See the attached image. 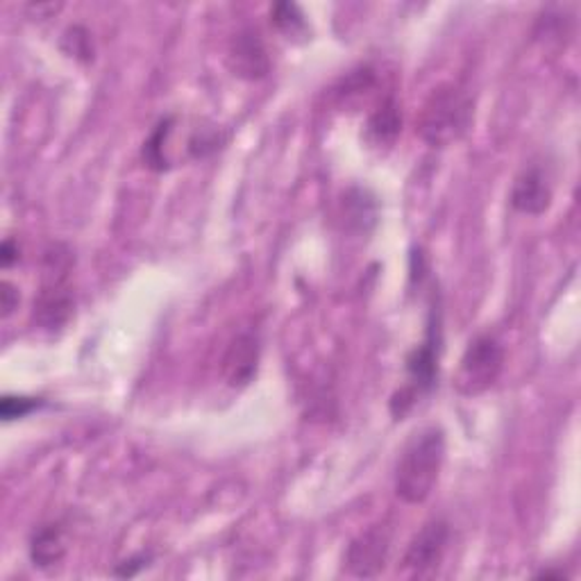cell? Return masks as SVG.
Here are the masks:
<instances>
[{
	"mask_svg": "<svg viewBox=\"0 0 581 581\" xmlns=\"http://www.w3.org/2000/svg\"><path fill=\"white\" fill-rule=\"evenodd\" d=\"M446 461V432L438 425L409 438L396 465V495L407 505H423L438 484Z\"/></svg>",
	"mask_w": 581,
	"mask_h": 581,
	"instance_id": "cell-1",
	"label": "cell"
},
{
	"mask_svg": "<svg viewBox=\"0 0 581 581\" xmlns=\"http://www.w3.org/2000/svg\"><path fill=\"white\" fill-rule=\"evenodd\" d=\"M470 125H473V98L455 82L434 87L416 119L419 136L432 148L457 144Z\"/></svg>",
	"mask_w": 581,
	"mask_h": 581,
	"instance_id": "cell-2",
	"label": "cell"
},
{
	"mask_svg": "<svg viewBox=\"0 0 581 581\" xmlns=\"http://www.w3.org/2000/svg\"><path fill=\"white\" fill-rule=\"evenodd\" d=\"M75 257L64 243H50L41 262V289L35 298V320L44 329H60L73 314L71 270Z\"/></svg>",
	"mask_w": 581,
	"mask_h": 581,
	"instance_id": "cell-3",
	"label": "cell"
},
{
	"mask_svg": "<svg viewBox=\"0 0 581 581\" xmlns=\"http://www.w3.org/2000/svg\"><path fill=\"white\" fill-rule=\"evenodd\" d=\"M440 339H443L440 337V310L432 307L427 337L416 350H411V354L407 356V384L391 400V413L396 419H402L404 413L419 402V398L425 396L434 386L438 377Z\"/></svg>",
	"mask_w": 581,
	"mask_h": 581,
	"instance_id": "cell-4",
	"label": "cell"
},
{
	"mask_svg": "<svg viewBox=\"0 0 581 581\" xmlns=\"http://www.w3.org/2000/svg\"><path fill=\"white\" fill-rule=\"evenodd\" d=\"M505 368V348L495 337L480 335L468 343L459 371L455 375V389L465 396L475 398L486 394L491 386L500 379Z\"/></svg>",
	"mask_w": 581,
	"mask_h": 581,
	"instance_id": "cell-5",
	"label": "cell"
},
{
	"mask_svg": "<svg viewBox=\"0 0 581 581\" xmlns=\"http://www.w3.org/2000/svg\"><path fill=\"white\" fill-rule=\"evenodd\" d=\"M450 538V524L440 518H434L423 524V530L411 538L404 557L402 570L411 577H429L446 557Z\"/></svg>",
	"mask_w": 581,
	"mask_h": 581,
	"instance_id": "cell-6",
	"label": "cell"
},
{
	"mask_svg": "<svg viewBox=\"0 0 581 581\" xmlns=\"http://www.w3.org/2000/svg\"><path fill=\"white\" fill-rule=\"evenodd\" d=\"M391 552V528L373 524L366 532L359 534L346 552V570L354 577H377Z\"/></svg>",
	"mask_w": 581,
	"mask_h": 581,
	"instance_id": "cell-7",
	"label": "cell"
},
{
	"mask_svg": "<svg viewBox=\"0 0 581 581\" xmlns=\"http://www.w3.org/2000/svg\"><path fill=\"white\" fill-rule=\"evenodd\" d=\"M228 69L234 77L245 82L264 80L270 73V60L266 46L253 27L237 33L228 46Z\"/></svg>",
	"mask_w": 581,
	"mask_h": 581,
	"instance_id": "cell-8",
	"label": "cell"
},
{
	"mask_svg": "<svg viewBox=\"0 0 581 581\" xmlns=\"http://www.w3.org/2000/svg\"><path fill=\"white\" fill-rule=\"evenodd\" d=\"M259 354L262 346L255 331H241L230 341L223 354V377L232 389H243L253 382L259 366Z\"/></svg>",
	"mask_w": 581,
	"mask_h": 581,
	"instance_id": "cell-9",
	"label": "cell"
},
{
	"mask_svg": "<svg viewBox=\"0 0 581 581\" xmlns=\"http://www.w3.org/2000/svg\"><path fill=\"white\" fill-rule=\"evenodd\" d=\"M511 207L516 211L538 216L549 209L552 205V184L541 166H530L524 169L511 189Z\"/></svg>",
	"mask_w": 581,
	"mask_h": 581,
	"instance_id": "cell-10",
	"label": "cell"
},
{
	"mask_svg": "<svg viewBox=\"0 0 581 581\" xmlns=\"http://www.w3.org/2000/svg\"><path fill=\"white\" fill-rule=\"evenodd\" d=\"M66 555V536L60 522H48L33 534L31 538V561L35 568L58 566Z\"/></svg>",
	"mask_w": 581,
	"mask_h": 581,
	"instance_id": "cell-11",
	"label": "cell"
},
{
	"mask_svg": "<svg viewBox=\"0 0 581 581\" xmlns=\"http://www.w3.org/2000/svg\"><path fill=\"white\" fill-rule=\"evenodd\" d=\"M402 130V119H400V109L394 98H386L375 112L368 117L366 123V140L371 146H394L398 134Z\"/></svg>",
	"mask_w": 581,
	"mask_h": 581,
	"instance_id": "cell-12",
	"label": "cell"
},
{
	"mask_svg": "<svg viewBox=\"0 0 581 581\" xmlns=\"http://www.w3.org/2000/svg\"><path fill=\"white\" fill-rule=\"evenodd\" d=\"M173 125H175V119L173 117H166L161 119L153 134L148 136V140L144 142V148H142V159H144V166L155 173H164L171 169V157H169V140L173 134Z\"/></svg>",
	"mask_w": 581,
	"mask_h": 581,
	"instance_id": "cell-13",
	"label": "cell"
},
{
	"mask_svg": "<svg viewBox=\"0 0 581 581\" xmlns=\"http://www.w3.org/2000/svg\"><path fill=\"white\" fill-rule=\"evenodd\" d=\"M270 21L289 41H307L310 23L304 12L295 3H278L270 8Z\"/></svg>",
	"mask_w": 581,
	"mask_h": 581,
	"instance_id": "cell-14",
	"label": "cell"
},
{
	"mask_svg": "<svg viewBox=\"0 0 581 581\" xmlns=\"http://www.w3.org/2000/svg\"><path fill=\"white\" fill-rule=\"evenodd\" d=\"M223 144H226L223 132H220L216 125H203L189 134L186 150L191 159H205L214 155L218 148H223Z\"/></svg>",
	"mask_w": 581,
	"mask_h": 581,
	"instance_id": "cell-15",
	"label": "cell"
},
{
	"mask_svg": "<svg viewBox=\"0 0 581 581\" xmlns=\"http://www.w3.org/2000/svg\"><path fill=\"white\" fill-rule=\"evenodd\" d=\"M62 48L66 50V55H71V58H75L80 62H92L94 60L92 35L82 25L69 27V31L64 33V39H62Z\"/></svg>",
	"mask_w": 581,
	"mask_h": 581,
	"instance_id": "cell-16",
	"label": "cell"
},
{
	"mask_svg": "<svg viewBox=\"0 0 581 581\" xmlns=\"http://www.w3.org/2000/svg\"><path fill=\"white\" fill-rule=\"evenodd\" d=\"M39 407H44L41 398H27V396H3L0 400V419L5 423L25 419L27 413L37 411Z\"/></svg>",
	"mask_w": 581,
	"mask_h": 581,
	"instance_id": "cell-17",
	"label": "cell"
},
{
	"mask_svg": "<svg viewBox=\"0 0 581 581\" xmlns=\"http://www.w3.org/2000/svg\"><path fill=\"white\" fill-rule=\"evenodd\" d=\"M150 561H153V557L146 555V552H142V555H134V557L121 561V564L117 566L114 574H117V577H134L136 572H142L144 568H148Z\"/></svg>",
	"mask_w": 581,
	"mask_h": 581,
	"instance_id": "cell-18",
	"label": "cell"
},
{
	"mask_svg": "<svg viewBox=\"0 0 581 581\" xmlns=\"http://www.w3.org/2000/svg\"><path fill=\"white\" fill-rule=\"evenodd\" d=\"M0 310H3V318L12 316V312L19 310V291L12 282L0 285Z\"/></svg>",
	"mask_w": 581,
	"mask_h": 581,
	"instance_id": "cell-19",
	"label": "cell"
},
{
	"mask_svg": "<svg viewBox=\"0 0 581 581\" xmlns=\"http://www.w3.org/2000/svg\"><path fill=\"white\" fill-rule=\"evenodd\" d=\"M19 257H21L19 243L14 239H5L3 245H0V264H3V268H10L19 262Z\"/></svg>",
	"mask_w": 581,
	"mask_h": 581,
	"instance_id": "cell-20",
	"label": "cell"
}]
</instances>
